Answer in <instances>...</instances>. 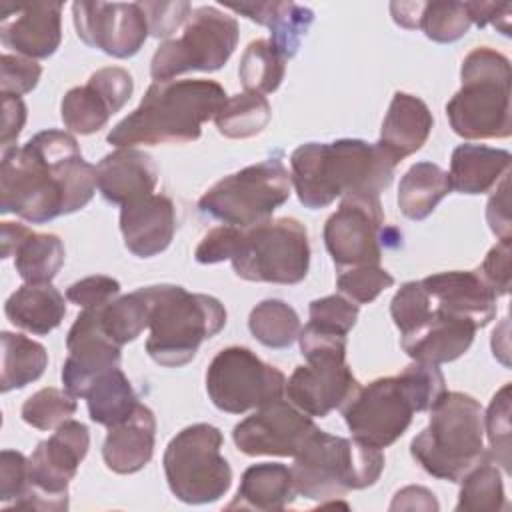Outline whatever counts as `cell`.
Returning <instances> with one entry per match:
<instances>
[{"instance_id":"obj_45","label":"cell","mask_w":512,"mask_h":512,"mask_svg":"<svg viewBox=\"0 0 512 512\" xmlns=\"http://www.w3.org/2000/svg\"><path fill=\"white\" fill-rule=\"evenodd\" d=\"M430 312H432V298L426 292L422 280L404 282L390 302V314L400 334H406L416 326H420L430 316Z\"/></svg>"},{"instance_id":"obj_19","label":"cell","mask_w":512,"mask_h":512,"mask_svg":"<svg viewBox=\"0 0 512 512\" xmlns=\"http://www.w3.org/2000/svg\"><path fill=\"white\" fill-rule=\"evenodd\" d=\"M134 80L120 66H106L90 74L88 82L70 88L60 104L62 122L70 132L88 136L104 128L112 114L124 108Z\"/></svg>"},{"instance_id":"obj_4","label":"cell","mask_w":512,"mask_h":512,"mask_svg":"<svg viewBox=\"0 0 512 512\" xmlns=\"http://www.w3.org/2000/svg\"><path fill=\"white\" fill-rule=\"evenodd\" d=\"M444 392L446 380L440 368L414 360L398 376L360 386L342 408V416L352 438L382 450L408 430L416 412L430 410Z\"/></svg>"},{"instance_id":"obj_33","label":"cell","mask_w":512,"mask_h":512,"mask_svg":"<svg viewBox=\"0 0 512 512\" xmlns=\"http://www.w3.org/2000/svg\"><path fill=\"white\" fill-rule=\"evenodd\" d=\"M6 318L32 334L46 336L66 316L64 296L50 282L46 284H22L12 292L4 304Z\"/></svg>"},{"instance_id":"obj_1","label":"cell","mask_w":512,"mask_h":512,"mask_svg":"<svg viewBox=\"0 0 512 512\" xmlns=\"http://www.w3.org/2000/svg\"><path fill=\"white\" fill-rule=\"evenodd\" d=\"M96 192V166L82 158L76 138L48 128L24 146L2 152L0 212L44 224L84 208Z\"/></svg>"},{"instance_id":"obj_5","label":"cell","mask_w":512,"mask_h":512,"mask_svg":"<svg viewBox=\"0 0 512 512\" xmlns=\"http://www.w3.org/2000/svg\"><path fill=\"white\" fill-rule=\"evenodd\" d=\"M148 302V356L166 368L194 360L200 344L226 324L224 304L208 294H194L178 284L140 288Z\"/></svg>"},{"instance_id":"obj_32","label":"cell","mask_w":512,"mask_h":512,"mask_svg":"<svg viewBox=\"0 0 512 512\" xmlns=\"http://www.w3.org/2000/svg\"><path fill=\"white\" fill-rule=\"evenodd\" d=\"M392 18L406 30H422L440 44L460 40L472 26L464 2H392Z\"/></svg>"},{"instance_id":"obj_31","label":"cell","mask_w":512,"mask_h":512,"mask_svg":"<svg viewBox=\"0 0 512 512\" xmlns=\"http://www.w3.org/2000/svg\"><path fill=\"white\" fill-rule=\"evenodd\" d=\"M510 152L482 144H460L450 158V186L460 194H484L508 176Z\"/></svg>"},{"instance_id":"obj_29","label":"cell","mask_w":512,"mask_h":512,"mask_svg":"<svg viewBox=\"0 0 512 512\" xmlns=\"http://www.w3.org/2000/svg\"><path fill=\"white\" fill-rule=\"evenodd\" d=\"M224 8L266 26L270 30V42L284 56V60H290L298 52L302 38L314 22V12L294 2H226Z\"/></svg>"},{"instance_id":"obj_34","label":"cell","mask_w":512,"mask_h":512,"mask_svg":"<svg viewBox=\"0 0 512 512\" xmlns=\"http://www.w3.org/2000/svg\"><path fill=\"white\" fill-rule=\"evenodd\" d=\"M450 190L446 170L432 162H416L406 170L398 186L400 212L410 220H424Z\"/></svg>"},{"instance_id":"obj_36","label":"cell","mask_w":512,"mask_h":512,"mask_svg":"<svg viewBox=\"0 0 512 512\" xmlns=\"http://www.w3.org/2000/svg\"><path fill=\"white\" fill-rule=\"evenodd\" d=\"M2 392L18 390L38 380L48 366L46 348L24 334L2 332Z\"/></svg>"},{"instance_id":"obj_51","label":"cell","mask_w":512,"mask_h":512,"mask_svg":"<svg viewBox=\"0 0 512 512\" xmlns=\"http://www.w3.org/2000/svg\"><path fill=\"white\" fill-rule=\"evenodd\" d=\"M240 238V226L222 224L212 228L196 246L194 258L200 264H218L230 260Z\"/></svg>"},{"instance_id":"obj_25","label":"cell","mask_w":512,"mask_h":512,"mask_svg":"<svg viewBox=\"0 0 512 512\" xmlns=\"http://www.w3.org/2000/svg\"><path fill=\"white\" fill-rule=\"evenodd\" d=\"M158 166L138 148H116L96 164V188L110 204H130L154 194Z\"/></svg>"},{"instance_id":"obj_27","label":"cell","mask_w":512,"mask_h":512,"mask_svg":"<svg viewBox=\"0 0 512 512\" xmlns=\"http://www.w3.org/2000/svg\"><path fill=\"white\" fill-rule=\"evenodd\" d=\"M154 438V412L148 406L138 404L128 418L108 428L102 444L104 464L116 474H134L142 470L152 460Z\"/></svg>"},{"instance_id":"obj_41","label":"cell","mask_w":512,"mask_h":512,"mask_svg":"<svg viewBox=\"0 0 512 512\" xmlns=\"http://www.w3.org/2000/svg\"><path fill=\"white\" fill-rule=\"evenodd\" d=\"M98 318L104 334L118 346H124L148 328V302L138 288L98 308Z\"/></svg>"},{"instance_id":"obj_3","label":"cell","mask_w":512,"mask_h":512,"mask_svg":"<svg viewBox=\"0 0 512 512\" xmlns=\"http://www.w3.org/2000/svg\"><path fill=\"white\" fill-rule=\"evenodd\" d=\"M226 98V90L214 80L154 82L106 140L116 148L192 142L200 138L202 124L218 114Z\"/></svg>"},{"instance_id":"obj_49","label":"cell","mask_w":512,"mask_h":512,"mask_svg":"<svg viewBox=\"0 0 512 512\" xmlns=\"http://www.w3.org/2000/svg\"><path fill=\"white\" fill-rule=\"evenodd\" d=\"M150 34L156 38H168L172 36L178 26L190 18L192 6L190 2H140Z\"/></svg>"},{"instance_id":"obj_35","label":"cell","mask_w":512,"mask_h":512,"mask_svg":"<svg viewBox=\"0 0 512 512\" xmlns=\"http://www.w3.org/2000/svg\"><path fill=\"white\" fill-rule=\"evenodd\" d=\"M90 420L106 428L128 418L140 404L138 396L120 366L100 374L84 394Z\"/></svg>"},{"instance_id":"obj_8","label":"cell","mask_w":512,"mask_h":512,"mask_svg":"<svg viewBox=\"0 0 512 512\" xmlns=\"http://www.w3.org/2000/svg\"><path fill=\"white\" fill-rule=\"evenodd\" d=\"M290 470L298 496L324 502L376 484L384 470V454L356 438L318 428L294 456Z\"/></svg>"},{"instance_id":"obj_30","label":"cell","mask_w":512,"mask_h":512,"mask_svg":"<svg viewBox=\"0 0 512 512\" xmlns=\"http://www.w3.org/2000/svg\"><path fill=\"white\" fill-rule=\"evenodd\" d=\"M292 470L278 462H260L244 470L238 492L226 510H284L294 498Z\"/></svg>"},{"instance_id":"obj_54","label":"cell","mask_w":512,"mask_h":512,"mask_svg":"<svg viewBox=\"0 0 512 512\" xmlns=\"http://www.w3.org/2000/svg\"><path fill=\"white\" fill-rule=\"evenodd\" d=\"M510 202H508V176L500 180V186H496V192L490 196L486 206V220L490 224V230L500 240H510Z\"/></svg>"},{"instance_id":"obj_13","label":"cell","mask_w":512,"mask_h":512,"mask_svg":"<svg viewBox=\"0 0 512 512\" xmlns=\"http://www.w3.org/2000/svg\"><path fill=\"white\" fill-rule=\"evenodd\" d=\"M90 448V432L78 420L62 422L48 440H40L28 458V488L14 502L24 510L68 508V484Z\"/></svg>"},{"instance_id":"obj_44","label":"cell","mask_w":512,"mask_h":512,"mask_svg":"<svg viewBox=\"0 0 512 512\" xmlns=\"http://www.w3.org/2000/svg\"><path fill=\"white\" fill-rule=\"evenodd\" d=\"M338 290L356 304L374 302L386 288L394 286V276L380 264L342 268L336 278Z\"/></svg>"},{"instance_id":"obj_39","label":"cell","mask_w":512,"mask_h":512,"mask_svg":"<svg viewBox=\"0 0 512 512\" xmlns=\"http://www.w3.org/2000/svg\"><path fill=\"white\" fill-rule=\"evenodd\" d=\"M284 74L286 60L270 40L258 38L246 46L238 66V76L244 90L270 94L282 84Z\"/></svg>"},{"instance_id":"obj_20","label":"cell","mask_w":512,"mask_h":512,"mask_svg":"<svg viewBox=\"0 0 512 512\" xmlns=\"http://www.w3.org/2000/svg\"><path fill=\"white\" fill-rule=\"evenodd\" d=\"M68 358L64 360L60 378L64 390L74 398H84L88 386L106 370L120 366L122 346L112 342L98 318V308L82 310L66 336Z\"/></svg>"},{"instance_id":"obj_7","label":"cell","mask_w":512,"mask_h":512,"mask_svg":"<svg viewBox=\"0 0 512 512\" xmlns=\"http://www.w3.org/2000/svg\"><path fill=\"white\" fill-rule=\"evenodd\" d=\"M462 86L448 100L452 130L466 140L508 138L512 134L510 60L494 48H474L460 68Z\"/></svg>"},{"instance_id":"obj_50","label":"cell","mask_w":512,"mask_h":512,"mask_svg":"<svg viewBox=\"0 0 512 512\" xmlns=\"http://www.w3.org/2000/svg\"><path fill=\"white\" fill-rule=\"evenodd\" d=\"M28 488V458L18 450L0 452V500L16 502Z\"/></svg>"},{"instance_id":"obj_2","label":"cell","mask_w":512,"mask_h":512,"mask_svg":"<svg viewBox=\"0 0 512 512\" xmlns=\"http://www.w3.org/2000/svg\"><path fill=\"white\" fill-rule=\"evenodd\" d=\"M396 166L378 142H306L290 156V180L298 200L318 210L344 196H380L392 184Z\"/></svg>"},{"instance_id":"obj_12","label":"cell","mask_w":512,"mask_h":512,"mask_svg":"<svg viewBox=\"0 0 512 512\" xmlns=\"http://www.w3.org/2000/svg\"><path fill=\"white\" fill-rule=\"evenodd\" d=\"M238 22L216 6L194 8L184 32L164 40L150 64L156 82H168L186 72L220 70L238 44Z\"/></svg>"},{"instance_id":"obj_16","label":"cell","mask_w":512,"mask_h":512,"mask_svg":"<svg viewBox=\"0 0 512 512\" xmlns=\"http://www.w3.org/2000/svg\"><path fill=\"white\" fill-rule=\"evenodd\" d=\"M318 430L312 416L290 400L276 398L238 422L232 430L236 448L246 456H296Z\"/></svg>"},{"instance_id":"obj_56","label":"cell","mask_w":512,"mask_h":512,"mask_svg":"<svg viewBox=\"0 0 512 512\" xmlns=\"http://www.w3.org/2000/svg\"><path fill=\"white\" fill-rule=\"evenodd\" d=\"M438 510V502L428 488L406 486L394 494L390 510Z\"/></svg>"},{"instance_id":"obj_17","label":"cell","mask_w":512,"mask_h":512,"mask_svg":"<svg viewBox=\"0 0 512 512\" xmlns=\"http://www.w3.org/2000/svg\"><path fill=\"white\" fill-rule=\"evenodd\" d=\"M304 366H296L286 380V398L308 416L324 418L342 410L360 390V382L346 364V352H312Z\"/></svg>"},{"instance_id":"obj_55","label":"cell","mask_w":512,"mask_h":512,"mask_svg":"<svg viewBox=\"0 0 512 512\" xmlns=\"http://www.w3.org/2000/svg\"><path fill=\"white\" fill-rule=\"evenodd\" d=\"M2 152L16 146V140L26 122V104L20 96L2 94Z\"/></svg>"},{"instance_id":"obj_53","label":"cell","mask_w":512,"mask_h":512,"mask_svg":"<svg viewBox=\"0 0 512 512\" xmlns=\"http://www.w3.org/2000/svg\"><path fill=\"white\" fill-rule=\"evenodd\" d=\"M470 22L478 28L492 24L504 36H510V2H464Z\"/></svg>"},{"instance_id":"obj_9","label":"cell","mask_w":512,"mask_h":512,"mask_svg":"<svg viewBox=\"0 0 512 512\" xmlns=\"http://www.w3.org/2000/svg\"><path fill=\"white\" fill-rule=\"evenodd\" d=\"M230 262L234 274L248 282L298 284L310 268L308 232L300 220L288 216L240 228Z\"/></svg>"},{"instance_id":"obj_28","label":"cell","mask_w":512,"mask_h":512,"mask_svg":"<svg viewBox=\"0 0 512 512\" xmlns=\"http://www.w3.org/2000/svg\"><path fill=\"white\" fill-rule=\"evenodd\" d=\"M432 126L434 118L424 100L408 92H396L384 116L378 144L398 164L426 144Z\"/></svg>"},{"instance_id":"obj_11","label":"cell","mask_w":512,"mask_h":512,"mask_svg":"<svg viewBox=\"0 0 512 512\" xmlns=\"http://www.w3.org/2000/svg\"><path fill=\"white\" fill-rule=\"evenodd\" d=\"M290 188V172L272 156L218 180L202 194L198 208L224 224L248 228L272 218L290 198Z\"/></svg>"},{"instance_id":"obj_48","label":"cell","mask_w":512,"mask_h":512,"mask_svg":"<svg viewBox=\"0 0 512 512\" xmlns=\"http://www.w3.org/2000/svg\"><path fill=\"white\" fill-rule=\"evenodd\" d=\"M120 294V282L112 276H86L66 288V298L80 306L82 310L88 308H102Z\"/></svg>"},{"instance_id":"obj_18","label":"cell","mask_w":512,"mask_h":512,"mask_svg":"<svg viewBox=\"0 0 512 512\" xmlns=\"http://www.w3.org/2000/svg\"><path fill=\"white\" fill-rule=\"evenodd\" d=\"M72 18L86 46L114 58L134 56L150 34L140 2H74Z\"/></svg>"},{"instance_id":"obj_43","label":"cell","mask_w":512,"mask_h":512,"mask_svg":"<svg viewBox=\"0 0 512 512\" xmlns=\"http://www.w3.org/2000/svg\"><path fill=\"white\" fill-rule=\"evenodd\" d=\"M484 432L488 434V458L510 472V382H506L494 396L484 416Z\"/></svg>"},{"instance_id":"obj_46","label":"cell","mask_w":512,"mask_h":512,"mask_svg":"<svg viewBox=\"0 0 512 512\" xmlns=\"http://www.w3.org/2000/svg\"><path fill=\"white\" fill-rule=\"evenodd\" d=\"M358 304L346 298L344 294H330L318 300L310 302L308 314L312 326L320 330H328L334 334L348 336V332L354 328L358 318Z\"/></svg>"},{"instance_id":"obj_23","label":"cell","mask_w":512,"mask_h":512,"mask_svg":"<svg viewBox=\"0 0 512 512\" xmlns=\"http://www.w3.org/2000/svg\"><path fill=\"white\" fill-rule=\"evenodd\" d=\"M422 284L436 308L470 318L478 328H484L496 316L498 294L478 268L438 272L426 276Z\"/></svg>"},{"instance_id":"obj_38","label":"cell","mask_w":512,"mask_h":512,"mask_svg":"<svg viewBox=\"0 0 512 512\" xmlns=\"http://www.w3.org/2000/svg\"><path fill=\"white\" fill-rule=\"evenodd\" d=\"M252 336L268 348H288L298 340L302 330L296 310L278 298L258 302L248 316Z\"/></svg>"},{"instance_id":"obj_47","label":"cell","mask_w":512,"mask_h":512,"mask_svg":"<svg viewBox=\"0 0 512 512\" xmlns=\"http://www.w3.org/2000/svg\"><path fill=\"white\" fill-rule=\"evenodd\" d=\"M42 68L36 60L20 54H2L0 58V94L22 96L36 88Z\"/></svg>"},{"instance_id":"obj_6","label":"cell","mask_w":512,"mask_h":512,"mask_svg":"<svg viewBox=\"0 0 512 512\" xmlns=\"http://www.w3.org/2000/svg\"><path fill=\"white\" fill-rule=\"evenodd\" d=\"M410 454L430 476L460 482L488 458L480 402L464 392H444L430 408L428 426L412 438Z\"/></svg>"},{"instance_id":"obj_22","label":"cell","mask_w":512,"mask_h":512,"mask_svg":"<svg viewBox=\"0 0 512 512\" xmlns=\"http://www.w3.org/2000/svg\"><path fill=\"white\" fill-rule=\"evenodd\" d=\"M478 326L464 316L444 312L432 304L430 316L402 334V350L416 362L446 364L460 358L472 344Z\"/></svg>"},{"instance_id":"obj_24","label":"cell","mask_w":512,"mask_h":512,"mask_svg":"<svg viewBox=\"0 0 512 512\" xmlns=\"http://www.w3.org/2000/svg\"><path fill=\"white\" fill-rule=\"evenodd\" d=\"M120 232L126 248L138 258L164 252L176 232V208L164 194H150L120 208Z\"/></svg>"},{"instance_id":"obj_37","label":"cell","mask_w":512,"mask_h":512,"mask_svg":"<svg viewBox=\"0 0 512 512\" xmlns=\"http://www.w3.org/2000/svg\"><path fill=\"white\" fill-rule=\"evenodd\" d=\"M270 116L272 110L266 96L244 90L226 98L214 116V122L222 136L242 140L260 134L270 122Z\"/></svg>"},{"instance_id":"obj_42","label":"cell","mask_w":512,"mask_h":512,"mask_svg":"<svg viewBox=\"0 0 512 512\" xmlns=\"http://www.w3.org/2000/svg\"><path fill=\"white\" fill-rule=\"evenodd\" d=\"M78 404L72 394L60 388H42L34 392L22 404L20 416L26 424L38 430H52L58 428L62 422L70 420L76 412Z\"/></svg>"},{"instance_id":"obj_15","label":"cell","mask_w":512,"mask_h":512,"mask_svg":"<svg viewBox=\"0 0 512 512\" xmlns=\"http://www.w3.org/2000/svg\"><path fill=\"white\" fill-rule=\"evenodd\" d=\"M384 236L380 196H344L324 224L326 250L340 270L380 264Z\"/></svg>"},{"instance_id":"obj_14","label":"cell","mask_w":512,"mask_h":512,"mask_svg":"<svg viewBox=\"0 0 512 512\" xmlns=\"http://www.w3.org/2000/svg\"><path fill=\"white\" fill-rule=\"evenodd\" d=\"M286 390V376L260 360L250 348L228 346L220 350L206 370V392L212 404L228 414L256 410Z\"/></svg>"},{"instance_id":"obj_40","label":"cell","mask_w":512,"mask_h":512,"mask_svg":"<svg viewBox=\"0 0 512 512\" xmlns=\"http://www.w3.org/2000/svg\"><path fill=\"white\" fill-rule=\"evenodd\" d=\"M504 504L502 474L490 458H484L460 478L458 512H498Z\"/></svg>"},{"instance_id":"obj_10","label":"cell","mask_w":512,"mask_h":512,"mask_svg":"<svg viewBox=\"0 0 512 512\" xmlns=\"http://www.w3.org/2000/svg\"><path fill=\"white\" fill-rule=\"evenodd\" d=\"M222 432L206 422L182 428L164 450L170 492L186 504L220 500L232 484V468L222 456Z\"/></svg>"},{"instance_id":"obj_26","label":"cell","mask_w":512,"mask_h":512,"mask_svg":"<svg viewBox=\"0 0 512 512\" xmlns=\"http://www.w3.org/2000/svg\"><path fill=\"white\" fill-rule=\"evenodd\" d=\"M2 258L14 256V266L26 284L52 282L64 264V244L56 234L32 232L18 222H2Z\"/></svg>"},{"instance_id":"obj_52","label":"cell","mask_w":512,"mask_h":512,"mask_svg":"<svg viewBox=\"0 0 512 512\" xmlns=\"http://www.w3.org/2000/svg\"><path fill=\"white\" fill-rule=\"evenodd\" d=\"M478 270L498 296L508 294L510 292V240H500L496 246H492Z\"/></svg>"},{"instance_id":"obj_21","label":"cell","mask_w":512,"mask_h":512,"mask_svg":"<svg viewBox=\"0 0 512 512\" xmlns=\"http://www.w3.org/2000/svg\"><path fill=\"white\" fill-rule=\"evenodd\" d=\"M0 40L30 60L52 56L62 42V4H2Z\"/></svg>"}]
</instances>
